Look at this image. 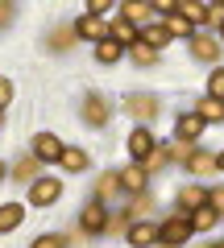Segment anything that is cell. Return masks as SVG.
I'll return each instance as SVG.
<instances>
[{
  "label": "cell",
  "mask_w": 224,
  "mask_h": 248,
  "mask_svg": "<svg viewBox=\"0 0 224 248\" xmlns=\"http://www.w3.org/2000/svg\"><path fill=\"white\" fill-rule=\"evenodd\" d=\"M191 232H195V228H191V215H174V219H166V223L158 228V244L183 248V244L191 240Z\"/></svg>",
  "instance_id": "1"
},
{
  "label": "cell",
  "mask_w": 224,
  "mask_h": 248,
  "mask_svg": "<svg viewBox=\"0 0 224 248\" xmlns=\"http://www.w3.org/2000/svg\"><path fill=\"white\" fill-rule=\"evenodd\" d=\"M63 149H67V145L58 141L54 133H37V137H34V149H29V153H34L37 161H58V157H63Z\"/></svg>",
  "instance_id": "2"
},
{
  "label": "cell",
  "mask_w": 224,
  "mask_h": 248,
  "mask_svg": "<svg viewBox=\"0 0 224 248\" xmlns=\"http://www.w3.org/2000/svg\"><path fill=\"white\" fill-rule=\"evenodd\" d=\"M79 228H83V232H91V236L108 228V207L100 203V199H91V203L83 207V215H79Z\"/></svg>",
  "instance_id": "3"
},
{
  "label": "cell",
  "mask_w": 224,
  "mask_h": 248,
  "mask_svg": "<svg viewBox=\"0 0 224 248\" xmlns=\"http://www.w3.org/2000/svg\"><path fill=\"white\" fill-rule=\"evenodd\" d=\"M58 195H63V182H54V178H37L34 190H29V203H34V207H50V203H58Z\"/></svg>",
  "instance_id": "4"
},
{
  "label": "cell",
  "mask_w": 224,
  "mask_h": 248,
  "mask_svg": "<svg viewBox=\"0 0 224 248\" xmlns=\"http://www.w3.org/2000/svg\"><path fill=\"white\" fill-rule=\"evenodd\" d=\"M125 112L137 120H150V116H158V99L145 95V91H133V95H125Z\"/></svg>",
  "instance_id": "5"
},
{
  "label": "cell",
  "mask_w": 224,
  "mask_h": 248,
  "mask_svg": "<svg viewBox=\"0 0 224 248\" xmlns=\"http://www.w3.org/2000/svg\"><path fill=\"white\" fill-rule=\"evenodd\" d=\"M108 37H112L121 50H129V46H137V37H141V33H137V25H129L125 17H112V21H108Z\"/></svg>",
  "instance_id": "6"
},
{
  "label": "cell",
  "mask_w": 224,
  "mask_h": 248,
  "mask_svg": "<svg viewBox=\"0 0 224 248\" xmlns=\"http://www.w3.org/2000/svg\"><path fill=\"white\" fill-rule=\"evenodd\" d=\"M108 116H112V108H108V99L91 91V95L83 99V120H87V124H96V128H100V124H108Z\"/></svg>",
  "instance_id": "7"
},
{
  "label": "cell",
  "mask_w": 224,
  "mask_h": 248,
  "mask_svg": "<svg viewBox=\"0 0 224 248\" xmlns=\"http://www.w3.org/2000/svg\"><path fill=\"white\" fill-rule=\"evenodd\" d=\"M154 145H158V141H154V133L145 128V124L129 133V153H133V161H145V157L154 153Z\"/></svg>",
  "instance_id": "8"
},
{
  "label": "cell",
  "mask_w": 224,
  "mask_h": 248,
  "mask_svg": "<svg viewBox=\"0 0 224 248\" xmlns=\"http://www.w3.org/2000/svg\"><path fill=\"white\" fill-rule=\"evenodd\" d=\"M75 33L79 37H87V42H108V17H83V21H75Z\"/></svg>",
  "instance_id": "9"
},
{
  "label": "cell",
  "mask_w": 224,
  "mask_h": 248,
  "mask_svg": "<svg viewBox=\"0 0 224 248\" xmlns=\"http://www.w3.org/2000/svg\"><path fill=\"white\" fill-rule=\"evenodd\" d=\"M204 128H207V124L199 120L195 112H187V116H179V124H174V141H195Z\"/></svg>",
  "instance_id": "10"
},
{
  "label": "cell",
  "mask_w": 224,
  "mask_h": 248,
  "mask_svg": "<svg viewBox=\"0 0 224 248\" xmlns=\"http://www.w3.org/2000/svg\"><path fill=\"white\" fill-rule=\"evenodd\" d=\"M121 186H125V190H133V195H141V190H145V178H150V174H145V166H141V161H133V166H129V170H121Z\"/></svg>",
  "instance_id": "11"
},
{
  "label": "cell",
  "mask_w": 224,
  "mask_h": 248,
  "mask_svg": "<svg viewBox=\"0 0 224 248\" xmlns=\"http://www.w3.org/2000/svg\"><path fill=\"white\" fill-rule=\"evenodd\" d=\"M199 207H207V190L204 186H183L179 190V211H199Z\"/></svg>",
  "instance_id": "12"
},
{
  "label": "cell",
  "mask_w": 224,
  "mask_h": 248,
  "mask_svg": "<svg viewBox=\"0 0 224 248\" xmlns=\"http://www.w3.org/2000/svg\"><path fill=\"white\" fill-rule=\"evenodd\" d=\"M154 240H158V228H154L150 219H141V223L129 228V244H133V248H150Z\"/></svg>",
  "instance_id": "13"
},
{
  "label": "cell",
  "mask_w": 224,
  "mask_h": 248,
  "mask_svg": "<svg viewBox=\"0 0 224 248\" xmlns=\"http://www.w3.org/2000/svg\"><path fill=\"white\" fill-rule=\"evenodd\" d=\"M121 17H125L129 25H150L154 4H137V0H129V4H121Z\"/></svg>",
  "instance_id": "14"
},
{
  "label": "cell",
  "mask_w": 224,
  "mask_h": 248,
  "mask_svg": "<svg viewBox=\"0 0 224 248\" xmlns=\"http://www.w3.org/2000/svg\"><path fill=\"white\" fill-rule=\"evenodd\" d=\"M191 50H195V58L212 62L216 54H220V42H216V37H204V33H195V37H191Z\"/></svg>",
  "instance_id": "15"
},
{
  "label": "cell",
  "mask_w": 224,
  "mask_h": 248,
  "mask_svg": "<svg viewBox=\"0 0 224 248\" xmlns=\"http://www.w3.org/2000/svg\"><path fill=\"white\" fill-rule=\"evenodd\" d=\"M195 116H199L204 124H212V120H224V99H212V95H207V99H199Z\"/></svg>",
  "instance_id": "16"
},
{
  "label": "cell",
  "mask_w": 224,
  "mask_h": 248,
  "mask_svg": "<svg viewBox=\"0 0 224 248\" xmlns=\"http://www.w3.org/2000/svg\"><path fill=\"white\" fill-rule=\"evenodd\" d=\"M21 219H25V207L21 203H4L0 207V232H13Z\"/></svg>",
  "instance_id": "17"
},
{
  "label": "cell",
  "mask_w": 224,
  "mask_h": 248,
  "mask_svg": "<svg viewBox=\"0 0 224 248\" xmlns=\"http://www.w3.org/2000/svg\"><path fill=\"white\" fill-rule=\"evenodd\" d=\"M141 42L150 46V50H162V46L171 42V33H166V25H145L141 29Z\"/></svg>",
  "instance_id": "18"
},
{
  "label": "cell",
  "mask_w": 224,
  "mask_h": 248,
  "mask_svg": "<svg viewBox=\"0 0 224 248\" xmlns=\"http://www.w3.org/2000/svg\"><path fill=\"white\" fill-rule=\"evenodd\" d=\"M220 223V215L212 211V207H199V211H191V228L195 232H207V228H216Z\"/></svg>",
  "instance_id": "19"
},
{
  "label": "cell",
  "mask_w": 224,
  "mask_h": 248,
  "mask_svg": "<svg viewBox=\"0 0 224 248\" xmlns=\"http://www.w3.org/2000/svg\"><path fill=\"white\" fill-rule=\"evenodd\" d=\"M13 178H21V182H37V157H34V153L13 166Z\"/></svg>",
  "instance_id": "20"
},
{
  "label": "cell",
  "mask_w": 224,
  "mask_h": 248,
  "mask_svg": "<svg viewBox=\"0 0 224 248\" xmlns=\"http://www.w3.org/2000/svg\"><path fill=\"white\" fill-rule=\"evenodd\" d=\"M129 58H133L137 66H150V62H158V50H150V46L137 37V46H129Z\"/></svg>",
  "instance_id": "21"
},
{
  "label": "cell",
  "mask_w": 224,
  "mask_h": 248,
  "mask_svg": "<svg viewBox=\"0 0 224 248\" xmlns=\"http://www.w3.org/2000/svg\"><path fill=\"white\" fill-rule=\"evenodd\" d=\"M187 170H191V174H212V170H216V157H212V153H191V157H187Z\"/></svg>",
  "instance_id": "22"
},
{
  "label": "cell",
  "mask_w": 224,
  "mask_h": 248,
  "mask_svg": "<svg viewBox=\"0 0 224 248\" xmlns=\"http://www.w3.org/2000/svg\"><path fill=\"white\" fill-rule=\"evenodd\" d=\"M166 33H171V37H195V25H191L187 17H179V13H174V17L166 21Z\"/></svg>",
  "instance_id": "23"
},
{
  "label": "cell",
  "mask_w": 224,
  "mask_h": 248,
  "mask_svg": "<svg viewBox=\"0 0 224 248\" xmlns=\"http://www.w3.org/2000/svg\"><path fill=\"white\" fill-rule=\"evenodd\" d=\"M58 161H63V166L71 170V174L87 170V153H83V149H63V157H58Z\"/></svg>",
  "instance_id": "24"
},
{
  "label": "cell",
  "mask_w": 224,
  "mask_h": 248,
  "mask_svg": "<svg viewBox=\"0 0 224 248\" xmlns=\"http://www.w3.org/2000/svg\"><path fill=\"white\" fill-rule=\"evenodd\" d=\"M166 161H171V145H154V153L141 161V166H145V174H150V170H162Z\"/></svg>",
  "instance_id": "25"
},
{
  "label": "cell",
  "mask_w": 224,
  "mask_h": 248,
  "mask_svg": "<svg viewBox=\"0 0 224 248\" xmlns=\"http://www.w3.org/2000/svg\"><path fill=\"white\" fill-rule=\"evenodd\" d=\"M96 58H100V62H121V58H125V50H121V46L108 37V42H100V46H96Z\"/></svg>",
  "instance_id": "26"
},
{
  "label": "cell",
  "mask_w": 224,
  "mask_h": 248,
  "mask_svg": "<svg viewBox=\"0 0 224 248\" xmlns=\"http://www.w3.org/2000/svg\"><path fill=\"white\" fill-rule=\"evenodd\" d=\"M174 13H179V17H187L191 25H195V21H204V4H195V0H183V4H174Z\"/></svg>",
  "instance_id": "27"
},
{
  "label": "cell",
  "mask_w": 224,
  "mask_h": 248,
  "mask_svg": "<svg viewBox=\"0 0 224 248\" xmlns=\"http://www.w3.org/2000/svg\"><path fill=\"white\" fill-rule=\"evenodd\" d=\"M150 207H154V203H150V195H145V190H141V195H137V199H133V207H129V215H133V219H137V223H141V219H145V215H150Z\"/></svg>",
  "instance_id": "28"
},
{
  "label": "cell",
  "mask_w": 224,
  "mask_h": 248,
  "mask_svg": "<svg viewBox=\"0 0 224 248\" xmlns=\"http://www.w3.org/2000/svg\"><path fill=\"white\" fill-rule=\"evenodd\" d=\"M207 95H212V99H224V66H216V71H212V83H207Z\"/></svg>",
  "instance_id": "29"
},
{
  "label": "cell",
  "mask_w": 224,
  "mask_h": 248,
  "mask_svg": "<svg viewBox=\"0 0 224 248\" xmlns=\"http://www.w3.org/2000/svg\"><path fill=\"white\" fill-rule=\"evenodd\" d=\"M117 186H121V178H117V174H104V178H100V190H96V199H100V203H104V199L112 195Z\"/></svg>",
  "instance_id": "30"
},
{
  "label": "cell",
  "mask_w": 224,
  "mask_h": 248,
  "mask_svg": "<svg viewBox=\"0 0 224 248\" xmlns=\"http://www.w3.org/2000/svg\"><path fill=\"white\" fill-rule=\"evenodd\" d=\"M29 248H67V240L63 236H37Z\"/></svg>",
  "instance_id": "31"
},
{
  "label": "cell",
  "mask_w": 224,
  "mask_h": 248,
  "mask_svg": "<svg viewBox=\"0 0 224 248\" xmlns=\"http://www.w3.org/2000/svg\"><path fill=\"white\" fill-rule=\"evenodd\" d=\"M204 21H216V25H224V4H204Z\"/></svg>",
  "instance_id": "32"
},
{
  "label": "cell",
  "mask_w": 224,
  "mask_h": 248,
  "mask_svg": "<svg viewBox=\"0 0 224 248\" xmlns=\"http://www.w3.org/2000/svg\"><path fill=\"white\" fill-rule=\"evenodd\" d=\"M207 207H212V211H216V215H220V219H224V186H220V190H212V195H207Z\"/></svg>",
  "instance_id": "33"
},
{
  "label": "cell",
  "mask_w": 224,
  "mask_h": 248,
  "mask_svg": "<svg viewBox=\"0 0 224 248\" xmlns=\"http://www.w3.org/2000/svg\"><path fill=\"white\" fill-rule=\"evenodd\" d=\"M9 104H13V83H9V79H0V112H4Z\"/></svg>",
  "instance_id": "34"
},
{
  "label": "cell",
  "mask_w": 224,
  "mask_h": 248,
  "mask_svg": "<svg viewBox=\"0 0 224 248\" xmlns=\"http://www.w3.org/2000/svg\"><path fill=\"white\" fill-rule=\"evenodd\" d=\"M13 17H17V4H9V0H0V25H9Z\"/></svg>",
  "instance_id": "35"
},
{
  "label": "cell",
  "mask_w": 224,
  "mask_h": 248,
  "mask_svg": "<svg viewBox=\"0 0 224 248\" xmlns=\"http://www.w3.org/2000/svg\"><path fill=\"white\" fill-rule=\"evenodd\" d=\"M108 9H112V4H108V0H91V4H87V17H104Z\"/></svg>",
  "instance_id": "36"
},
{
  "label": "cell",
  "mask_w": 224,
  "mask_h": 248,
  "mask_svg": "<svg viewBox=\"0 0 224 248\" xmlns=\"http://www.w3.org/2000/svg\"><path fill=\"white\" fill-rule=\"evenodd\" d=\"M71 33H75V29H58V33L50 37V46H54V50H63V46L71 42Z\"/></svg>",
  "instance_id": "37"
},
{
  "label": "cell",
  "mask_w": 224,
  "mask_h": 248,
  "mask_svg": "<svg viewBox=\"0 0 224 248\" xmlns=\"http://www.w3.org/2000/svg\"><path fill=\"white\" fill-rule=\"evenodd\" d=\"M216 170H224V153H216Z\"/></svg>",
  "instance_id": "38"
},
{
  "label": "cell",
  "mask_w": 224,
  "mask_h": 248,
  "mask_svg": "<svg viewBox=\"0 0 224 248\" xmlns=\"http://www.w3.org/2000/svg\"><path fill=\"white\" fill-rule=\"evenodd\" d=\"M0 178H4V166H0Z\"/></svg>",
  "instance_id": "39"
},
{
  "label": "cell",
  "mask_w": 224,
  "mask_h": 248,
  "mask_svg": "<svg viewBox=\"0 0 224 248\" xmlns=\"http://www.w3.org/2000/svg\"><path fill=\"white\" fill-rule=\"evenodd\" d=\"M220 37H224V25H220Z\"/></svg>",
  "instance_id": "40"
},
{
  "label": "cell",
  "mask_w": 224,
  "mask_h": 248,
  "mask_svg": "<svg viewBox=\"0 0 224 248\" xmlns=\"http://www.w3.org/2000/svg\"><path fill=\"white\" fill-rule=\"evenodd\" d=\"M216 248H224V244H216Z\"/></svg>",
  "instance_id": "41"
},
{
  "label": "cell",
  "mask_w": 224,
  "mask_h": 248,
  "mask_svg": "<svg viewBox=\"0 0 224 248\" xmlns=\"http://www.w3.org/2000/svg\"><path fill=\"white\" fill-rule=\"evenodd\" d=\"M0 120H4V116H0Z\"/></svg>",
  "instance_id": "42"
}]
</instances>
